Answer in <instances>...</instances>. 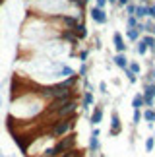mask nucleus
<instances>
[{"label": "nucleus", "mask_w": 155, "mask_h": 157, "mask_svg": "<svg viewBox=\"0 0 155 157\" xmlns=\"http://www.w3.org/2000/svg\"><path fill=\"white\" fill-rule=\"evenodd\" d=\"M144 147H146V151H147V153H151V151H153V147H155V136L146 138V144H144Z\"/></svg>", "instance_id": "obj_20"}, {"label": "nucleus", "mask_w": 155, "mask_h": 157, "mask_svg": "<svg viewBox=\"0 0 155 157\" xmlns=\"http://www.w3.org/2000/svg\"><path fill=\"white\" fill-rule=\"evenodd\" d=\"M124 74H126V80H128L130 83H138V76H136L132 70H128V68H126V70H124Z\"/></svg>", "instance_id": "obj_21"}, {"label": "nucleus", "mask_w": 155, "mask_h": 157, "mask_svg": "<svg viewBox=\"0 0 155 157\" xmlns=\"http://www.w3.org/2000/svg\"><path fill=\"white\" fill-rule=\"evenodd\" d=\"M151 35H155V23H153V27H151Z\"/></svg>", "instance_id": "obj_30"}, {"label": "nucleus", "mask_w": 155, "mask_h": 157, "mask_svg": "<svg viewBox=\"0 0 155 157\" xmlns=\"http://www.w3.org/2000/svg\"><path fill=\"white\" fill-rule=\"evenodd\" d=\"M87 56H89V49H83V51L80 52V60H81V62H85Z\"/></svg>", "instance_id": "obj_27"}, {"label": "nucleus", "mask_w": 155, "mask_h": 157, "mask_svg": "<svg viewBox=\"0 0 155 157\" xmlns=\"http://www.w3.org/2000/svg\"><path fill=\"white\" fill-rule=\"evenodd\" d=\"M74 117H68V118H56V120H52L51 126H49V136L51 138H62V136H66L70 134V130L74 128Z\"/></svg>", "instance_id": "obj_1"}, {"label": "nucleus", "mask_w": 155, "mask_h": 157, "mask_svg": "<svg viewBox=\"0 0 155 157\" xmlns=\"http://www.w3.org/2000/svg\"><path fill=\"white\" fill-rule=\"evenodd\" d=\"M136 6H138V2H136V0H130V2L124 6V14H126V16H134L136 14Z\"/></svg>", "instance_id": "obj_17"}, {"label": "nucleus", "mask_w": 155, "mask_h": 157, "mask_svg": "<svg viewBox=\"0 0 155 157\" xmlns=\"http://www.w3.org/2000/svg\"><path fill=\"white\" fill-rule=\"evenodd\" d=\"M112 49L115 52H126L128 51V45H126V39L120 31H115L112 33Z\"/></svg>", "instance_id": "obj_5"}, {"label": "nucleus", "mask_w": 155, "mask_h": 157, "mask_svg": "<svg viewBox=\"0 0 155 157\" xmlns=\"http://www.w3.org/2000/svg\"><path fill=\"white\" fill-rule=\"evenodd\" d=\"M132 109H146V101L142 93H136L132 97Z\"/></svg>", "instance_id": "obj_14"}, {"label": "nucleus", "mask_w": 155, "mask_h": 157, "mask_svg": "<svg viewBox=\"0 0 155 157\" xmlns=\"http://www.w3.org/2000/svg\"><path fill=\"white\" fill-rule=\"evenodd\" d=\"M109 4H111V6H115V4H116V0H109Z\"/></svg>", "instance_id": "obj_29"}, {"label": "nucleus", "mask_w": 155, "mask_h": 157, "mask_svg": "<svg viewBox=\"0 0 155 157\" xmlns=\"http://www.w3.org/2000/svg\"><path fill=\"white\" fill-rule=\"evenodd\" d=\"M124 23H126V27H128V29H134V27H138L140 20H138L136 16H126V20H124Z\"/></svg>", "instance_id": "obj_19"}, {"label": "nucleus", "mask_w": 155, "mask_h": 157, "mask_svg": "<svg viewBox=\"0 0 155 157\" xmlns=\"http://www.w3.org/2000/svg\"><path fill=\"white\" fill-rule=\"evenodd\" d=\"M138 4H149V2H153V0H136Z\"/></svg>", "instance_id": "obj_28"}, {"label": "nucleus", "mask_w": 155, "mask_h": 157, "mask_svg": "<svg viewBox=\"0 0 155 157\" xmlns=\"http://www.w3.org/2000/svg\"><path fill=\"white\" fill-rule=\"evenodd\" d=\"M107 4H109V0H93V6H97V8H107Z\"/></svg>", "instance_id": "obj_25"}, {"label": "nucleus", "mask_w": 155, "mask_h": 157, "mask_svg": "<svg viewBox=\"0 0 155 157\" xmlns=\"http://www.w3.org/2000/svg\"><path fill=\"white\" fill-rule=\"evenodd\" d=\"M89 17H91L93 23H97V25H107L109 23V12L105 8H97V6H91L89 8Z\"/></svg>", "instance_id": "obj_2"}, {"label": "nucleus", "mask_w": 155, "mask_h": 157, "mask_svg": "<svg viewBox=\"0 0 155 157\" xmlns=\"http://www.w3.org/2000/svg\"><path fill=\"white\" fill-rule=\"evenodd\" d=\"M103 114H105V107L103 105H95L93 111L89 113V124H91V126H97L101 120H103Z\"/></svg>", "instance_id": "obj_7"}, {"label": "nucleus", "mask_w": 155, "mask_h": 157, "mask_svg": "<svg viewBox=\"0 0 155 157\" xmlns=\"http://www.w3.org/2000/svg\"><path fill=\"white\" fill-rule=\"evenodd\" d=\"M142 117H144V120L147 124H153L155 122V107H146L142 109Z\"/></svg>", "instance_id": "obj_11"}, {"label": "nucleus", "mask_w": 155, "mask_h": 157, "mask_svg": "<svg viewBox=\"0 0 155 157\" xmlns=\"http://www.w3.org/2000/svg\"><path fill=\"white\" fill-rule=\"evenodd\" d=\"M134 45H136V47H134V51H136V54H140V56H146V54L149 52V49H147V45L144 43V39H142V37L136 41Z\"/></svg>", "instance_id": "obj_12"}, {"label": "nucleus", "mask_w": 155, "mask_h": 157, "mask_svg": "<svg viewBox=\"0 0 155 157\" xmlns=\"http://www.w3.org/2000/svg\"><path fill=\"white\" fill-rule=\"evenodd\" d=\"M142 39H144V43L147 45L149 52L155 54V35H151V33H144V35H142Z\"/></svg>", "instance_id": "obj_13"}, {"label": "nucleus", "mask_w": 155, "mask_h": 157, "mask_svg": "<svg viewBox=\"0 0 155 157\" xmlns=\"http://www.w3.org/2000/svg\"><path fill=\"white\" fill-rule=\"evenodd\" d=\"M128 70H132L136 76H140L142 74V64L138 62V60H130V62H128Z\"/></svg>", "instance_id": "obj_18"}, {"label": "nucleus", "mask_w": 155, "mask_h": 157, "mask_svg": "<svg viewBox=\"0 0 155 157\" xmlns=\"http://www.w3.org/2000/svg\"><path fill=\"white\" fill-rule=\"evenodd\" d=\"M120 132H122V120H120L118 111L115 109V111L111 113V130H109V134L111 136H118Z\"/></svg>", "instance_id": "obj_6"}, {"label": "nucleus", "mask_w": 155, "mask_h": 157, "mask_svg": "<svg viewBox=\"0 0 155 157\" xmlns=\"http://www.w3.org/2000/svg\"><path fill=\"white\" fill-rule=\"evenodd\" d=\"M128 2H130V0H116L115 8H116V10H124V6H126Z\"/></svg>", "instance_id": "obj_26"}, {"label": "nucleus", "mask_w": 155, "mask_h": 157, "mask_svg": "<svg viewBox=\"0 0 155 157\" xmlns=\"http://www.w3.org/2000/svg\"><path fill=\"white\" fill-rule=\"evenodd\" d=\"M147 17H151V20L155 21V2L147 4Z\"/></svg>", "instance_id": "obj_23"}, {"label": "nucleus", "mask_w": 155, "mask_h": 157, "mask_svg": "<svg viewBox=\"0 0 155 157\" xmlns=\"http://www.w3.org/2000/svg\"><path fill=\"white\" fill-rule=\"evenodd\" d=\"M83 2H85V4H89V2H93V0H83Z\"/></svg>", "instance_id": "obj_31"}, {"label": "nucleus", "mask_w": 155, "mask_h": 157, "mask_svg": "<svg viewBox=\"0 0 155 157\" xmlns=\"http://www.w3.org/2000/svg\"><path fill=\"white\" fill-rule=\"evenodd\" d=\"M140 37H142V33H140L138 27H134V29H128V27H126V33H124V39H126V41H130V43L134 45Z\"/></svg>", "instance_id": "obj_9"}, {"label": "nucleus", "mask_w": 155, "mask_h": 157, "mask_svg": "<svg viewBox=\"0 0 155 157\" xmlns=\"http://www.w3.org/2000/svg\"><path fill=\"white\" fill-rule=\"evenodd\" d=\"M144 117H142V109H132V126H138Z\"/></svg>", "instance_id": "obj_16"}, {"label": "nucleus", "mask_w": 155, "mask_h": 157, "mask_svg": "<svg viewBox=\"0 0 155 157\" xmlns=\"http://www.w3.org/2000/svg\"><path fill=\"white\" fill-rule=\"evenodd\" d=\"M138 20L142 21V20H146L147 17V4H138L136 6V14H134Z\"/></svg>", "instance_id": "obj_15"}, {"label": "nucleus", "mask_w": 155, "mask_h": 157, "mask_svg": "<svg viewBox=\"0 0 155 157\" xmlns=\"http://www.w3.org/2000/svg\"><path fill=\"white\" fill-rule=\"evenodd\" d=\"M97 91L101 93V95H109V87H107V82H99V86H97Z\"/></svg>", "instance_id": "obj_22"}, {"label": "nucleus", "mask_w": 155, "mask_h": 157, "mask_svg": "<svg viewBox=\"0 0 155 157\" xmlns=\"http://www.w3.org/2000/svg\"><path fill=\"white\" fill-rule=\"evenodd\" d=\"M76 74H78V78H85V74H87V64H85V62H81L80 70H78Z\"/></svg>", "instance_id": "obj_24"}, {"label": "nucleus", "mask_w": 155, "mask_h": 157, "mask_svg": "<svg viewBox=\"0 0 155 157\" xmlns=\"http://www.w3.org/2000/svg\"><path fill=\"white\" fill-rule=\"evenodd\" d=\"M128 56H126V52H115V56H112V64L116 66V68H120V70H126L128 68Z\"/></svg>", "instance_id": "obj_8"}, {"label": "nucleus", "mask_w": 155, "mask_h": 157, "mask_svg": "<svg viewBox=\"0 0 155 157\" xmlns=\"http://www.w3.org/2000/svg\"><path fill=\"white\" fill-rule=\"evenodd\" d=\"M95 105V95H93V91H85L83 93V101H81V109L83 111H87L89 107H93Z\"/></svg>", "instance_id": "obj_10"}, {"label": "nucleus", "mask_w": 155, "mask_h": 157, "mask_svg": "<svg viewBox=\"0 0 155 157\" xmlns=\"http://www.w3.org/2000/svg\"><path fill=\"white\" fill-rule=\"evenodd\" d=\"M144 101H146V107H155V82H146L144 83Z\"/></svg>", "instance_id": "obj_3"}, {"label": "nucleus", "mask_w": 155, "mask_h": 157, "mask_svg": "<svg viewBox=\"0 0 155 157\" xmlns=\"http://www.w3.org/2000/svg\"><path fill=\"white\" fill-rule=\"evenodd\" d=\"M99 128L97 126H93V130H91V136H89V142H87V151L89 153H97L99 149H101V142H99Z\"/></svg>", "instance_id": "obj_4"}]
</instances>
